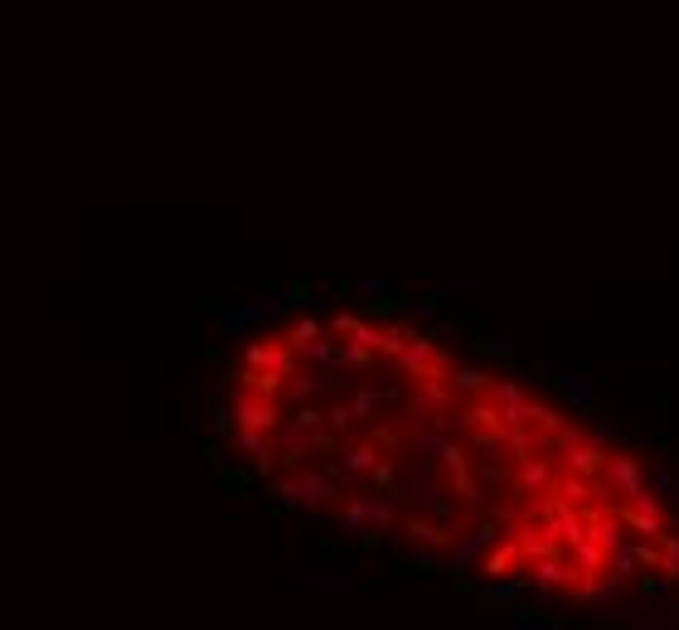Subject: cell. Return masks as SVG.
I'll list each match as a JSON object with an SVG mask.
<instances>
[]
</instances>
